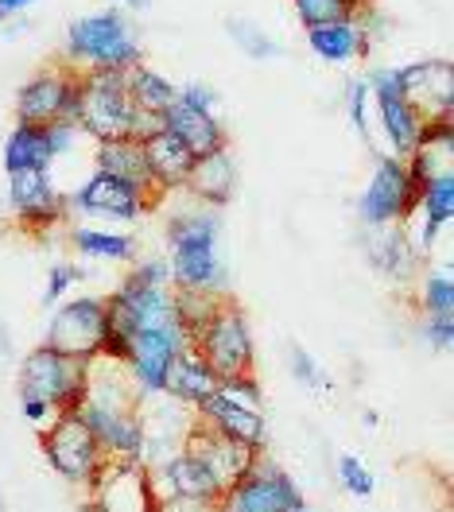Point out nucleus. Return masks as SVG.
<instances>
[{"mask_svg":"<svg viewBox=\"0 0 454 512\" xmlns=\"http://www.w3.org/2000/svg\"><path fill=\"white\" fill-rule=\"evenodd\" d=\"M222 225L210 206H195L167 222V268L171 284L187 291L226 295V264H222Z\"/></svg>","mask_w":454,"mask_h":512,"instance_id":"nucleus-1","label":"nucleus"},{"mask_svg":"<svg viewBox=\"0 0 454 512\" xmlns=\"http://www.w3.org/2000/svg\"><path fill=\"white\" fill-rule=\"evenodd\" d=\"M63 55V63L74 66L78 74H90V70H132V66L144 63L140 39L129 28L125 12H117V8L78 16L66 28Z\"/></svg>","mask_w":454,"mask_h":512,"instance_id":"nucleus-2","label":"nucleus"},{"mask_svg":"<svg viewBox=\"0 0 454 512\" xmlns=\"http://www.w3.org/2000/svg\"><path fill=\"white\" fill-rule=\"evenodd\" d=\"M191 346L198 357L218 373V377H241V373H257V342L245 311L222 295L214 315L206 319V326H198L191 334Z\"/></svg>","mask_w":454,"mask_h":512,"instance_id":"nucleus-3","label":"nucleus"},{"mask_svg":"<svg viewBox=\"0 0 454 512\" xmlns=\"http://www.w3.org/2000/svg\"><path fill=\"white\" fill-rule=\"evenodd\" d=\"M132 121L136 105L125 86V70H90L82 74V94H78V113L74 125L94 144L105 140H132Z\"/></svg>","mask_w":454,"mask_h":512,"instance_id":"nucleus-4","label":"nucleus"},{"mask_svg":"<svg viewBox=\"0 0 454 512\" xmlns=\"http://www.w3.org/2000/svg\"><path fill=\"white\" fill-rule=\"evenodd\" d=\"M86 365L90 361L66 357V353L51 350L47 342L35 346L20 365V400H43L59 416L74 412L86 396Z\"/></svg>","mask_w":454,"mask_h":512,"instance_id":"nucleus-5","label":"nucleus"},{"mask_svg":"<svg viewBox=\"0 0 454 512\" xmlns=\"http://www.w3.org/2000/svg\"><path fill=\"white\" fill-rule=\"evenodd\" d=\"M39 447H43L47 466L59 478L70 481V485H82V489H90L94 478L101 474V466L109 462L105 450L98 447V439L90 435V427L74 412H63V416L51 419L43 427V435H39Z\"/></svg>","mask_w":454,"mask_h":512,"instance_id":"nucleus-6","label":"nucleus"},{"mask_svg":"<svg viewBox=\"0 0 454 512\" xmlns=\"http://www.w3.org/2000/svg\"><path fill=\"white\" fill-rule=\"evenodd\" d=\"M416 202H420V183L408 175V163L400 156H381L357 198V214L373 229H389V225L408 222Z\"/></svg>","mask_w":454,"mask_h":512,"instance_id":"nucleus-7","label":"nucleus"},{"mask_svg":"<svg viewBox=\"0 0 454 512\" xmlns=\"http://www.w3.org/2000/svg\"><path fill=\"white\" fill-rule=\"evenodd\" d=\"M152 474V489L163 509H198V512H218L222 501V485L210 478V470L198 462L195 454L175 450L171 458H163L160 466H148Z\"/></svg>","mask_w":454,"mask_h":512,"instance_id":"nucleus-8","label":"nucleus"},{"mask_svg":"<svg viewBox=\"0 0 454 512\" xmlns=\"http://www.w3.org/2000/svg\"><path fill=\"white\" fill-rule=\"evenodd\" d=\"M78 94H82V74L74 66H47L16 97V121L20 125H55V121H74L78 113Z\"/></svg>","mask_w":454,"mask_h":512,"instance_id":"nucleus-9","label":"nucleus"},{"mask_svg":"<svg viewBox=\"0 0 454 512\" xmlns=\"http://www.w3.org/2000/svg\"><path fill=\"white\" fill-rule=\"evenodd\" d=\"M163 194L160 191H144L136 183H125L117 175H105L94 171L74 194H66V206L74 214H90V218H109V222H136L144 218Z\"/></svg>","mask_w":454,"mask_h":512,"instance_id":"nucleus-10","label":"nucleus"},{"mask_svg":"<svg viewBox=\"0 0 454 512\" xmlns=\"http://www.w3.org/2000/svg\"><path fill=\"white\" fill-rule=\"evenodd\" d=\"M86 501L98 512H163L148 466L129 458H109L94 485L86 489Z\"/></svg>","mask_w":454,"mask_h":512,"instance_id":"nucleus-11","label":"nucleus"},{"mask_svg":"<svg viewBox=\"0 0 454 512\" xmlns=\"http://www.w3.org/2000/svg\"><path fill=\"white\" fill-rule=\"evenodd\" d=\"M191 346L187 330L183 326H167V330H136L125 342V369H129L132 384L140 396H156L163 392V381H167V369L179 353Z\"/></svg>","mask_w":454,"mask_h":512,"instance_id":"nucleus-12","label":"nucleus"},{"mask_svg":"<svg viewBox=\"0 0 454 512\" xmlns=\"http://www.w3.org/2000/svg\"><path fill=\"white\" fill-rule=\"evenodd\" d=\"M101 338H105V295L66 299L47 326V346L78 361H94L101 353Z\"/></svg>","mask_w":454,"mask_h":512,"instance_id":"nucleus-13","label":"nucleus"},{"mask_svg":"<svg viewBox=\"0 0 454 512\" xmlns=\"http://www.w3.org/2000/svg\"><path fill=\"white\" fill-rule=\"evenodd\" d=\"M8 210L32 233H55L66 225V194L55 191L51 171H12L8 175Z\"/></svg>","mask_w":454,"mask_h":512,"instance_id":"nucleus-14","label":"nucleus"},{"mask_svg":"<svg viewBox=\"0 0 454 512\" xmlns=\"http://www.w3.org/2000/svg\"><path fill=\"white\" fill-rule=\"evenodd\" d=\"M295 505H303V493L280 466H268L260 458L257 466L229 485L218 501V512H288Z\"/></svg>","mask_w":454,"mask_h":512,"instance_id":"nucleus-15","label":"nucleus"},{"mask_svg":"<svg viewBox=\"0 0 454 512\" xmlns=\"http://www.w3.org/2000/svg\"><path fill=\"white\" fill-rule=\"evenodd\" d=\"M369 97L377 105V117H381V132L389 140L392 156H408L416 148L423 132V117L412 109V101L400 90V70H373L369 78Z\"/></svg>","mask_w":454,"mask_h":512,"instance_id":"nucleus-16","label":"nucleus"},{"mask_svg":"<svg viewBox=\"0 0 454 512\" xmlns=\"http://www.w3.org/2000/svg\"><path fill=\"white\" fill-rule=\"evenodd\" d=\"M191 416H195V423H202L206 431L222 435L229 443L264 450V431H268V427H264V408L229 396L226 388H214L198 408H191Z\"/></svg>","mask_w":454,"mask_h":512,"instance_id":"nucleus-17","label":"nucleus"},{"mask_svg":"<svg viewBox=\"0 0 454 512\" xmlns=\"http://www.w3.org/2000/svg\"><path fill=\"white\" fill-rule=\"evenodd\" d=\"M183 450H187V454H195L198 462L210 470V478L222 485V493H226L229 485H237V481L245 478V474H249V470L260 462V458H264V450L229 443V439H222V435L206 431V427H202V423H195V419H191V427H187Z\"/></svg>","mask_w":454,"mask_h":512,"instance_id":"nucleus-18","label":"nucleus"},{"mask_svg":"<svg viewBox=\"0 0 454 512\" xmlns=\"http://www.w3.org/2000/svg\"><path fill=\"white\" fill-rule=\"evenodd\" d=\"M400 90L412 101V109L423 121L454 117V70L447 59L400 66Z\"/></svg>","mask_w":454,"mask_h":512,"instance_id":"nucleus-19","label":"nucleus"},{"mask_svg":"<svg viewBox=\"0 0 454 512\" xmlns=\"http://www.w3.org/2000/svg\"><path fill=\"white\" fill-rule=\"evenodd\" d=\"M74 416L90 427V435L98 439L105 458H129L140 462L144 450V423H140V408L136 412H113V408H98L90 400H82L74 408Z\"/></svg>","mask_w":454,"mask_h":512,"instance_id":"nucleus-20","label":"nucleus"},{"mask_svg":"<svg viewBox=\"0 0 454 512\" xmlns=\"http://www.w3.org/2000/svg\"><path fill=\"white\" fill-rule=\"evenodd\" d=\"M144 160H148V171H152V183L167 194V191H183V187H187L198 156L179 140V136H171L167 128H160L156 136L144 140Z\"/></svg>","mask_w":454,"mask_h":512,"instance_id":"nucleus-21","label":"nucleus"},{"mask_svg":"<svg viewBox=\"0 0 454 512\" xmlns=\"http://www.w3.org/2000/svg\"><path fill=\"white\" fill-rule=\"evenodd\" d=\"M163 128L171 136H179L195 156H210L218 148H229L226 128L218 121V113H202V109H191L187 101L175 97V105L163 113Z\"/></svg>","mask_w":454,"mask_h":512,"instance_id":"nucleus-22","label":"nucleus"},{"mask_svg":"<svg viewBox=\"0 0 454 512\" xmlns=\"http://www.w3.org/2000/svg\"><path fill=\"white\" fill-rule=\"evenodd\" d=\"M369 39L373 35L365 32L357 20H334V24L307 28V47L330 66H346L354 59H365L369 55Z\"/></svg>","mask_w":454,"mask_h":512,"instance_id":"nucleus-23","label":"nucleus"},{"mask_svg":"<svg viewBox=\"0 0 454 512\" xmlns=\"http://www.w3.org/2000/svg\"><path fill=\"white\" fill-rule=\"evenodd\" d=\"M218 381H222V377L198 357L195 346H187V350L171 361L167 381H163V392H167L175 404H183V408H198V404L218 388Z\"/></svg>","mask_w":454,"mask_h":512,"instance_id":"nucleus-24","label":"nucleus"},{"mask_svg":"<svg viewBox=\"0 0 454 512\" xmlns=\"http://www.w3.org/2000/svg\"><path fill=\"white\" fill-rule=\"evenodd\" d=\"M233 187H237L233 156H229V148H218V152H210V156H198L195 171H191V179H187L183 191L195 194L198 206L218 210V206H226L229 198H233Z\"/></svg>","mask_w":454,"mask_h":512,"instance_id":"nucleus-25","label":"nucleus"},{"mask_svg":"<svg viewBox=\"0 0 454 512\" xmlns=\"http://www.w3.org/2000/svg\"><path fill=\"white\" fill-rule=\"evenodd\" d=\"M94 163H98V171H105V175H117V179L136 183V187H144V191H160V187L152 183V171H148L144 144H140V140H129V136H125V140H105V144H98V152H94Z\"/></svg>","mask_w":454,"mask_h":512,"instance_id":"nucleus-26","label":"nucleus"},{"mask_svg":"<svg viewBox=\"0 0 454 512\" xmlns=\"http://www.w3.org/2000/svg\"><path fill=\"white\" fill-rule=\"evenodd\" d=\"M369 260H373V268L377 272H385L389 280H408L416 268H420V253H416V245L408 241V233H404V225H396V229H377V237L369 241Z\"/></svg>","mask_w":454,"mask_h":512,"instance_id":"nucleus-27","label":"nucleus"},{"mask_svg":"<svg viewBox=\"0 0 454 512\" xmlns=\"http://www.w3.org/2000/svg\"><path fill=\"white\" fill-rule=\"evenodd\" d=\"M55 156H51V144H47V132L43 125H20L8 132L4 140V171H51Z\"/></svg>","mask_w":454,"mask_h":512,"instance_id":"nucleus-28","label":"nucleus"},{"mask_svg":"<svg viewBox=\"0 0 454 512\" xmlns=\"http://www.w3.org/2000/svg\"><path fill=\"white\" fill-rule=\"evenodd\" d=\"M70 245L90 260H105V264H132L136 260V241L129 233H109V229H90V225H70L66 229Z\"/></svg>","mask_w":454,"mask_h":512,"instance_id":"nucleus-29","label":"nucleus"},{"mask_svg":"<svg viewBox=\"0 0 454 512\" xmlns=\"http://www.w3.org/2000/svg\"><path fill=\"white\" fill-rule=\"evenodd\" d=\"M125 86H129V97L136 109H144V113H160V117L175 105V97H179V86L167 82L160 70H152L148 63L125 70Z\"/></svg>","mask_w":454,"mask_h":512,"instance_id":"nucleus-30","label":"nucleus"},{"mask_svg":"<svg viewBox=\"0 0 454 512\" xmlns=\"http://www.w3.org/2000/svg\"><path fill=\"white\" fill-rule=\"evenodd\" d=\"M303 28H315V24H334V20H357L365 0H292Z\"/></svg>","mask_w":454,"mask_h":512,"instance_id":"nucleus-31","label":"nucleus"},{"mask_svg":"<svg viewBox=\"0 0 454 512\" xmlns=\"http://www.w3.org/2000/svg\"><path fill=\"white\" fill-rule=\"evenodd\" d=\"M423 315H454V280L451 272H427L420 284Z\"/></svg>","mask_w":454,"mask_h":512,"instance_id":"nucleus-32","label":"nucleus"},{"mask_svg":"<svg viewBox=\"0 0 454 512\" xmlns=\"http://www.w3.org/2000/svg\"><path fill=\"white\" fill-rule=\"evenodd\" d=\"M334 474H338V485H342L350 497H357V501L373 497V489H377L373 470H369L357 454H342V458H338V466H334Z\"/></svg>","mask_w":454,"mask_h":512,"instance_id":"nucleus-33","label":"nucleus"},{"mask_svg":"<svg viewBox=\"0 0 454 512\" xmlns=\"http://www.w3.org/2000/svg\"><path fill=\"white\" fill-rule=\"evenodd\" d=\"M369 82L365 78H354L350 86H346V113H350V121H354V128L361 132V140L373 148V132H369Z\"/></svg>","mask_w":454,"mask_h":512,"instance_id":"nucleus-34","label":"nucleus"},{"mask_svg":"<svg viewBox=\"0 0 454 512\" xmlns=\"http://www.w3.org/2000/svg\"><path fill=\"white\" fill-rule=\"evenodd\" d=\"M226 28H229V35L237 39V47H241L245 55H253V59H272V55H280V47H276L264 32H257L253 24H245V20H229Z\"/></svg>","mask_w":454,"mask_h":512,"instance_id":"nucleus-35","label":"nucleus"},{"mask_svg":"<svg viewBox=\"0 0 454 512\" xmlns=\"http://www.w3.org/2000/svg\"><path fill=\"white\" fill-rule=\"evenodd\" d=\"M86 272L78 268V264H66V260H59L55 268H51V276H47V291H43V307H55L59 299H63L66 291L74 288L78 280H82Z\"/></svg>","mask_w":454,"mask_h":512,"instance_id":"nucleus-36","label":"nucleus"},{"mask_svg":"<svg viewBox=\"0 0 454 512\" xmlns=\"http://www.w3.org/2000/svg\"><path fill=\"white\" fill-rule=\"evenodd\" d=\"M292 373L299 384H307V388H315V392H330V381H326V373L319 369V361L311 357L307 350H292Z\"/></svg>","mask_w":454,"mask_h":512,"instance_id":"nucleus-37","label":"nucleus"},{"mask_svg":"<svg viewBox=\"0 0 454 512\" xmlns=\"http://www.w3.org/2000/svg\"><path fill=\"white\" fill-rule=\"evenodd\" d=\"M420 334H423V342H427L431 350H451V342H454V315H423Z\"/></svg>","mask_w":454,"mask_h":512,"instance_id":"nucleus-38","label":"nucleus"},{"mask_svg":"<svg viewBox=\"0 0 454 512\" xmlns=\"http://www.w3.org/2000/svg\"><path fill=\"white\" fill-rule=\"evenodd\" d=\"M47 132V144H51V156L59 160V156H70L74 148H78V140H82V128L74 125V121H55V125H43Z\"/></svg>","mask_w":454,"mask_h":512,"instance_id":"nucleus-39","label":"nucleus"},{"mask_svg":"<svg viewBox=\"0 0 454 512\" xmlns=\"http://www.w3.org/2000/svg\"><path fill=\"white\" fill-rule=\"evenodd\" d=\"M179 101H187L191 109H202V113H218V97H214V90H210V86H198V82L179 86Z\"/></svg>","mask_w":454,"mask_h":512,"instance_id":"nucleus-40","label":"nucleus"},{"mask_svg":"<svg viewBox=\"0 0 454 512\" xmlns=\"http://www.w3.org/2000/svg\"><path fill=\"white\" fill-rule=\"evenodd\" d=\"M35 0H0V16L8 20V16H20L24 8H32Z\"/></svg>","mask_w":454,"mask_h":512,"instance_id":"nucleus-41","label":"nucleus"},{"mask_svg":"<svg viewBox=\"0 0 454 512\" xmlns=\"http://www.w3.org/2000/svg\"><path fill=\"white\" fill-rule=\"evenodd\" d=\"M288 512H315V509H307V505H295V509H288Z\"/></svg>","mask_w":454,"mask_h":512,"instance_id":"nucleus-42","label":"nucleus"},{"mask_svg":"<svg viewBox=\"0 0 454 512\" xmlns=\"http://www.w3.org/2000/svg\"><path fill=\"white\" fill-rule=\"evenodd\" d=\"M117 4H132V8H136V4H144V0H117Z\"/></svg>","mask_w":454,"mask_h":512,"instance_id":"nucleus-43","label":"nucleus"},{"mask_svg":"<svg viewBox=\"0 0 454 512\" xmlns=\"http://www.w3.org/2000/svg\"><path fill=\"white\" fill-rule=\"evenodd\" d=\"M0 512H8V505H4V493H0Z\"/></svg>","mask_w":454,"mask_h":512,"instance_id":"nucleus-44","label":"nucleus"},{"mask_svg":"<svg viewBox=\"0 0 454 512\" xmlns=\"http://www.w3.org/2000/svg\"><path fill=\"white\" fill-rule=\"evenodd\" d=\"M0 20H4V16H0Z\"/></svg>","mask_w":454,"mask_h":512,"instance_id":"nucleus-45","label":"nucleus"}]
</instances>
